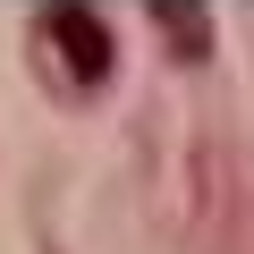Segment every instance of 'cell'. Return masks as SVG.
I'll use <instances>...</instances> for the list:
<instances>
[{"mask_svg":"<svg viewBox=\"0 0 254 254\" xmlns=\"http://www.w3.org/2000/svg\"><path fill=\"white\" fill-rule=\"evenodd\" d=\"M144 17L161 26V43H170L178 60H203V51H212V9H203V0H153Z\"/></svg>","mask_w":254,"mask_h":254,"instance_id":"7a4b0ae2","label":"cell"},{"mask_svg":"<svg viewBox=\"0 0 254 254\" xmlns=\"http://www.w3.org/2000/svg\"><path fill=\"white\" fill-rule=\"evenodd\" d=\"M43 51L76 76V85H102L110 68H119V34L93 17V9H76V0H60V9H43Z\"/></svg>","mask_w":254,"mask_h":254,"instance_id":"6da1fadb","label":"cell"}]
</instances>
